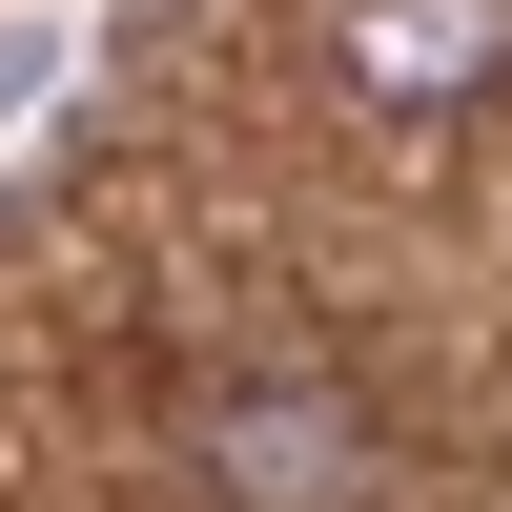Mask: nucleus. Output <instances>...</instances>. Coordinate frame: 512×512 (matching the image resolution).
I'll return each mask as SVG.
<instances>
[{"label":"nucleus","mask_w":512,"mask_h":512,"mask_svg":"<svg viewBox=\"0 0 512 512\" xmlns=\"http://www.w3.org/2000/svg\"><path fill=\"white\" fill-rule=\"evenodd\" d=\"M205 492L226 512H369V431L328 390H246V410H205Z\"/></svg>","instance_id":"1"}]
</instances>
